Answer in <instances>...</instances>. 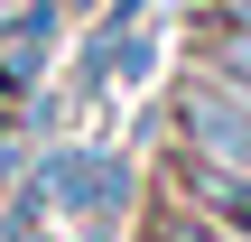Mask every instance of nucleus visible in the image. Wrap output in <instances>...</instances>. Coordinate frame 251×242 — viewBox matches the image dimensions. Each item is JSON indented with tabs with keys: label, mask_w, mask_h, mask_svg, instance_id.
I'll return each instance as SVG.
<instances>
[{
	"label": "nucleus",
	"mask_w": 251,
	"mask_h": 242,
	"mask_svg": "<svg viewBox=\"0 0 251 242\" xmlns=\"http://www.w3.org/2000/svg\"><path fill=\"white\" fill-rule=\"evenodd\" d=\"M177 112H186V131H196V159H224V168H242V177H251V103H233L224 75L186 84Z\"/></svg>",
	"instance_id": "obj_1"
},
{
	"label": "nucleus",
	"mask_w": 251,
	"mask_h": 242,
	"mask_svg": "<svg viewBox=\"0 0 251 242\" xmlns=\"http://www.w3.org/2000/svg\"><path fill=\"white\" fill-rule=\"evenodd\" d=\"M205 56H214V75H224L233 93H251V28L242 19H214V28H205Z\"/></svg>",
	"instance_id": "obj_2"
},
{
	"label": "nucleus",
	"mask_w": 251,
	"mask_h": 242,
	"mask_svg": "<svg viewBox=\"0 0 251 242\" xmlns=\"http://www.w3.org/2000/svg\"><path fill=\"white\" fill-rule=\"evenodd\" d=\"M149 242H224V233H214V224H196V215H168Z\"/></svg>",
	"instance_id": "obj_3"
},
{
	"label": "nucleus",
	"mask_w": 251,
	"mask_h": 242,
	"mask_svg": "<svg viewBox=\"0 0 251 242\" xmlns=\"http://www.w3.org/2000/svg\"><path fill=\"white\" fill-rule=\"evenodd\" d=\"M214 19H242V28H251V0H214Z\"/></svg>",
	"instance_id": "obj_4"
}]
</instances>
